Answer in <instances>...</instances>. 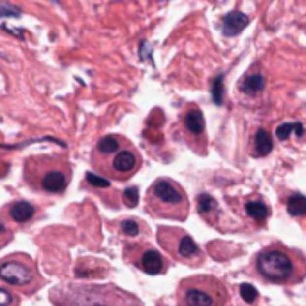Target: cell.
Listing matches in <instances>:
<instances>
[{"label":"cell","instance_id":"obj_1","mask_svg":"<svg viewBox=\"0 0 306 306\" xmlns=\"http://www.w3.org/2000/svg\"><path fill=\"white\" fill-rule=\"evenodd\" d=\"M256 271L269 283L296 285L306 276V258L297 249L272 244L258 252Z\"/></svg>","mask_w":306,"mask_h":306},{"label":"cell","instance_id":"obj_2","mask_svg":"<svg viewBox=\"0 0 306 306\" xmlns=\"http://www.w3.org/2000/svg\"><path fill=\"white\" fill-rule=\"evenodd\" d=\"M24 178L36 190L63 193L68 188L72 168L61 156H31L25 161Z\"/></svg>","mask_w":306,"mask_h":306},{"label":"cell","instance_id":"obj_3","mask_svg":"<svg viewBox=\"0 0 306 306\" xmlns=\"http://www.w3.org/2000/svg\"><path fill=\"white\" fill-rule=\"evenodd\" d=\"M147 212H151L154 217H163L170 220H186L190 212V201L186 197V192L179 186L176 181L168 178L156 179L151 188L147 190L145 199Z\"/></svg>","mask_w":306,"mask_h":306},{"label":"cell","instance_id":"obj_4","mask_svg":"<svg viewBox=\"0 0 306 306\" xmlns=\"http://www.w3.org/2000/svg\"><path fill=\"white\" fill-rule=\"evenodd\" d=\"M178 306H231V301L220 279L210 274H195L179 283Z\"/></svg>","mask_w":306,"mask_h":306},{"label":"cell","instance_id":"obj_5","mask_svg":"<svg viewBox=\"0 0 306 306\" xmlns=\"http://www.w3.org/2000/svg\"><path fill=\"white\" fill-rule=\"evenodd\" d=\"M54 303L58 306H142L138 297L115 285L70 286Z\"/></svg>","mask_w":306,"mask_h":306},{"label":"cell","instance_id":"obj_6","mask_svg":"<svg viewBox=\"0 0 306 306\" xmlns=\"http://www.w3.org/2000/svg\"><path fill=\"white\" fill-rule=\"evenodd\" d=\"M158 240L165 251L186 265L201 263V249L188 233L178 227H159Z\"/></svg>","mask_w":306,"mask_h":306},{"label":"cell","instance_id":"obj_7","mask_svg":"<svg viewBox=\"0 0 306 306\" xmlns=\"http://www.w3.org/2000/svg\"><path fill=\"white\" fill-rule=\"evenodd\" d=\"M104 161H106V163L100 165L99 168L102 172L108 174L109 178L119 179V181H125V179H129L131 176H134L136 170L140 168V163H142L138 153H136L129 143L122 151H119V153L115 154V156L104 158Z\"/></svg>","mask_w":306,"mask_h":306},{"label":"cell","instance_id":"obj_8","mask_svg":"<svg viewBox=\"0 0 306 306\" xmlns=\"http://www.w3.org/2000/svg\"><path fill=\"white\" fill-rule=\"evenodd\" d=\"M183 129L188 138V145L193 147L197 153H201L199 145H206V122L204 115L197 106H188L186 111L183 113Z\"/></svg>","mask_w":306,"mask_h":306},{"label":"cell","instance_id":"obj_9","mask_svg":"<svg viewBox=\"0 0 306 306\" xmlns=\"http://www.w3.org/2000/svg\"><path fill=\"white\" fill-rule=\"evenodd\" d=\"M0 279L13 286H27L34 281V271L20 260H5L0 263Z\"/></svg>","mask_w":306,"mask_h":306},{"label":"cell","instance_id":"obj_10","mask_svg":"<svg viewBox=\"0 0 306 306\" xmlns=\"http://www.w3.org/2000/svg\"><path fill=\"white\" fill-rule=\"evenodd\" d=\"M136 258H138V260L134 262V265L140 267L145 274L156 276V274H161V272L165 271L163 256H161L156 249H153V247H143V249H140Z\"/></svg>","mask_w":306,"mask_h":306},{"label":"cell","instance_id":"obj_11","mask_svg":"<svg viewBox=\"0 0 306 306\" xmlns=\"http://www.w3.org/2000/svg\"><path fill=\"white\" fill-rule=\"evenodd\" d=\"M195 203H197L199 215H201L208 224L217 226L222 213H220V206H218V203L215 201V197H212L210 193H199L197 199H195Z\"/></svg>","mask_w":306,"mask_h":306},{"label":"cell","instance_id":"obj_12","mask_svg":"<svg viewBox=\"0 0 306 306\" xmlns=\"http://www.w3.org/2000/svg\"><path fill=\"white\" fill-rule=\"evenodd\" d=\"M249 16L240 13V11H231L227 15L222 16V34L227 38H233V36H238L245 29V25L249 24Z\"/></svg>","mask_w":306,"mask_h":306},{"label":"cell","instance_id":"obj_13","mask_svg":"<svg viewBox=\"0 0 306 306\" xmlns=\"http://www.w3.org/2000/svg\"><path fill=\"white\" fill-rule=\"evenodd\" d=\"M127 143H129V140L122 138L119 134H106V136H102V138L99 140V143H97V154H99L100 159L111 158V156H115L119 151H122Z\"/></svg>","mask_w":306,"mask_h":306},{"label":"cell","instance_id":"obj_14","mask_svg":"<svg viewBox=\"0 0 306 306\" xmlns=\"http://www.w3.org/2000/svg\"><path fill=\"white\" fill-rule=\"evenodd\" d=\"M36 215V208L27 201H16L9 206V218L16 224L29 222Z\"/></svg>","mask_w":306,"mask_h":306},{"label":"cell","instance_id":"obj_15","mask_svg":"<svg viewBox=\"0 0 306 306\" xmlns=\"http://www.w3.org/2000/svg\"><path fill=\"white\" fill-rule=\"evenodd\" d=\"M265 88V75L260 72H251L245 74L240 81V90L247 95H258Z\"/></svg>","mask_w":306,"mask_h":306},{"label":"cell","instance_id":"obj_16","mask_svg":"<svg viewBox=\"0 0 306 306\" xmlns=\"http://www.w3.org/2000/svg\"><path fill=\"white\" fill-rule=\"evenodd\" d=\"M245 213L252 222L263 224L269 217V208L262 199H254V201H247L245 203Z\"/></svg>","mask_w":306,"mask_h":306},{"label":"cell","instance_id":"obj_17","mask_svg":"<svg viewBox=\"0 0 306 306\" xmlns=\"http://www.w3.org/2000/svg\"><path fill=\"white\" fill-rule=\"evenodd\" d=\"M254 153L256 156H267L272 153V138L265 129H258L254 134Z\"/></svg>","mask_w":306,"mask_h":306},{"label":"cell","instance_id":"obj_18","mask_svg":"<svg viewBox=\"0 0 306 306\" xmlns=\"http://www.w3.org/2000/svg\"><path fill=\"white\" fill-rule=\"evenodd\" d=\"M286 212L292 217H303L306 215V197L301 193H294L288 201H286Z\"/></svg>","mask_w":306,"mask_h":306},{"label":"cell","instance_id":"obj_19","mask_svg":"<svg viewBox=\"0 0 306 306\" xmlns=\"http://www.w3.org/2000/svg\"><path fill=\"white\" fill-rule=\"evenodd\" d=\"M296 131L299 136L303 134V123H299V122H288V123H283V125H279V127L276 129V136H277V140H281V142H285L288 136H290L292 133Z\"/></svg>","mask_w":306,"mask_h":306},{"label":"cell","instance_id":"obj_20","mask_svg":"<svg viewBox=\"0 0 306 306\" xmlns=\"http://www.w3.org/2000/svg\"><path fill=\"white\" fill-rule=\"evenodd\" d=\"M122 199H123V204L127 208H134L138 206V201H140V190L138 186H129L123 190L122 193Z\"/></svg>","mask_w":306,"mask_h":306},{"label":"cell","instance_id":"obj_21","mask_svg":"<svg viewBox=\"0 0 306 306\" xmlns=\"http://www.w3.org/2000/svg\"><path fill=\"white\" fill-rule=\"evenodd\" d=\"M22 7L13 5L9 2H0V18H20Z\"/></svg>","mask_w":306,"mask_h":306},{"label":"cell","instance_id":"obj_22","mask_svg":"<svg viewBox=\"0 0 306 306\" xmlns=\"http://www.w3.org/2000/svg\"><path fill=\"white\" fill-rule=\"evenodd\" d=\"M212 95H213V102L215 104H222L224 99V75H217L215 81L212 84Z\"/></svg>","mask_w":306,"mask_h":306},{"label":"cell","instance_id":"obj_23","mask_svg":"<svg viewBox=\"0 0 306 306\" xmlns=\"http://www.w3.org/2000/svg\"><path fill=\"white\" fill-rule=\"evenodd\" d=\"M240 297L245 303H254L258 299V290L249 283H242L240 285Z\"/></svg>","mask_w":306,"mask_h":306},{"label":"cell","instance_id":"obj_24","mask_svg":"<svg viewBox=\"0 0 306 306\" xmlns=\"http://www.w3.org/2000/svg\"><path fill=\"white\" fill-rule=\"evenodd\" d=\"M86 183H88L90 186H95V188H109L111 186L109 179L100 178V176H97V174H93V172L86 174Z\"/></svg>","mask_w":306,"mask_h":306},{"label":"cell","instance_id":"obj_25","mask_svg":"<svg viewBox=\"0 0 306 306\" xmlns=\"http://www.w3.org/2000/svg\"><path fill=\"white\" fill-rule=\"evenodd\" d=\"M120 229H122L123 235H127V237H138L140 235V224L136 220H123L120 224Z\"/></svg>","mask_w":306,"mask_h":306},{"label":"cell","instance_id":"obj_26","mask_svg":"<svg viewBox=\"0 0 306 306\" xmlns=\"http://www.w3.org/2000/svg\"><path fill=\"white\" fill-rule=\"evenodd\" d=\"M15 297H13V294L7 290H4V288H0V306H11L15 305Z\"/></svg>","mask_w":306,"mask_h":306},{"label":"cell","instance_id":"obj_27","mask_svg":"<svg viewBox=\"0 0 306 306\" xmlns=\"http://www.w3.org/2000/svg\"><path fill=\"white\" fill-rule=\"evenodd\" d=\"M9 238H11L9 229H7V226H5V224L2 222V218H0V245H4Z\"/></svg>","mask_w":306,"mask_h":306},{"label":"cell","instance_id":"obj_28","mask_svg":"<svg viewBox=\"0 0 306 306\" xmlns=\"http://www.w3.org/2000/svg\"><path fill=\"white\" fill-rule=\"evenodd\" d=\"M149 43L147 41H142V45H140V58L145 61H151V49L147 50Z\"/></svg>","mask_w":306,"mask_h":306}]
</instances>
